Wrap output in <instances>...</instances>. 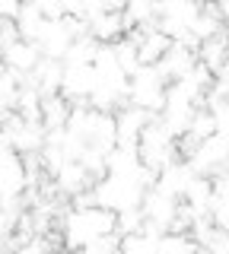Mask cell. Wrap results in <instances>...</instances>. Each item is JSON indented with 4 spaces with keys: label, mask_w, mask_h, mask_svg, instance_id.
<instances>
[{
    "label": "cell",
    "mask_w": 229,
    "mask_h": 254,
    "mask_svg": "<svg viewBox=\"0 0 229 254\" xmlns=\"http://www.w3.org/2000/svg\"><path fill=\"white\" fill-rule=\"evenodd\" d=\"M58 226H61V232H64L67 248H83L89 238L115 232V210L99 206V203H89V206H74L70 203L67 210L61 213Z\"/></svg>",
    "instance_id": "obj_1"
},
{
    "label": "cell",
    "mask_w": 229,
    "mask_h": 254,
    "mask_svg": "<svg viewBox=\"0 0 229 254\" xmlns=\"http://www.w3.org/2000/svg\"><path fill=\"white\" fill-rule=\"evenodd\" d=\"M144 190L147 185L134 175H115V172H105L102 178L92 181V194H96V203L99 206H108V210H124V206H137L144 200Z\"/></svg>",
    "instance_id": "obj_2"
},
{
    "label": "cell",
    "mask_w": 229,
    "mask_h": 254,
    "mask_svg": "<svg viewBox=\"0 0 229 254\" xmlns=\"http://www.w3.org/2000/svg\"><path fill=\"white\" fill-rule=\"evenodd\" d=\"M137 153H140V162L147 165V169H153L156 175H159L165 165L172 162V159H178V149H175V133L169 130L159 115L153 118L144 133H140V143H137Z\"/></svg>",
    "instance_id": "obj_3"
},
{
    "label": "cell",
    "mask_w": 229,
    "mask_h": 254,
    "mask_svg": "<svg viewBox=\"0 0 229 254\" xmlns=\"http://www.w3.org/2000/svg\"><path fill=\"white\" fill-rule=\"evenodd\" d=\"M165 86H169V83H165L162 73L156 70V64H140V67L131 73L128 102L159 115V108H162V102H165Z\"/></svg>",
    "instance_id": "obj_4"
},
{
    "label": "cell",
    "mask_w": 229,
    "mask_h": 254,
    "mask_svg": "<svg viewBox=\"0 0 229 254\" xmlns=\"http://www.w3.org/2000/svg\"><path fill=\"white\" fill-rule=\"evenodd\" d=\"M0 130L10 137V146L16 149L19 156H29V153H42L45 146V137H48V127L42 121H26V118L19 115V111H13L10 118H6L3 124H0Z\"/></svg>",
    "instance_id": "obj_5"
},
{
    "label": "cell",
    "mask_w": 229,
    "mask_h": 254,
    "mask_svg": "<svg viewBox=\"0 0 229 254\" xmlns=\"http://www.w3.org/2000/svg\"><path fill=\"white\" fill-rule=\"evenodd\" d=\"M185 162L191 165L197 175H220L229 165V143L220 137V133H213V137L194 143V149L185 156Z\"/></svg>",
    "instance_id": "obj_6"
},
{
    "label": "cell",
    "mask_w": 229,
    "mask_h": 254,
    "mask_svg": "<svg viewBox=\"0 0 229 254\" xmlns=\"http://www.w3.org/2000/svg\"><path fill=\"white\" fill-rule=\"evenodd\" d=\"M153 118H156V111H147V108H140V105L124 102V105L115 111V143H118V146L137 149L140 133H144V127L153 121Z\"/></svg>",
    "instance_id": "obj_7"
},
{
    "label": "cell",
    "mask_w": 229,
    "mask_h": 254,
    "mask_svg": "<svg viewBox=\"0 0 229 254\" xmlns=\"http://www.w3.org/2000/svg\"><path fill=\"white\" fill-rule=\"evenodd\" d=\"M99 83V70L92 64H64V79H61V95L70 105H86L89 92Z\"/></svg>",
    "instance_id": "obj_8"
},
{
    "label": "cell",
    "mask_w": 229,
    "mask_h": 254,
    "mask_svg": "<svg viewBox=\"0 0 229 254\" xmlns=\"http://www.w3.org/2000/svg\"><path fill=\"white\" fill-rule=\"evenodd\" d=\"M140 210H144V219L147 226L159 229V232H165V229H172V219H175V210H178V197L165 194L162 188H147L144 190V200H140Z\"/></svg>",
    "instance_id": "obj_9"
},
{
    "label": "cell",
    "mask_w": 229,
    "mask_h": 254,
    "mask_svg": "<svg viewBox=\"0 0 229 254\" xmlns=\"http://www.w3.org/2000/svg\"><path fill=\"white\" fill-rule=\"evenodd\" d=\"M70 42H74V35H70V29L64 26V16H58V19H48V16H45L42 32H38V38H35V45L42 48L45 58H61L64 61Z\"/></svg>",
    "instance_id": "obj_10"
},
{
    "label": "cell",
    "mask_w": 229,
    "mask_h": 254,
    "mask_svg": "<svg viewBox=\"0 0 229 254\" xmlns=\"http://www.w3.org/2000/svg\"><path fill=\"white\" fill-rule=\"evenodd\" d=\"M194 64H197V48H188V45L172 42V45H169V51H165L162 58L156 61V70L162 73L165 83H172V79L185 76L188 70L194 67Z\"/></svg>",
    "instance_id": "obj_11"
},
{
    "label": "cell",
    "mask_w": 229,
    "mask_h": 254,
    "mask_svg": "<svg viewBox=\"0 0 229 254\" xmlns=\"http://www.w3.org/2000/svg\"><path fill=\"white\" fill-rule=\"evenodd\" d=\"M61 79H64V61L61 58H45V54H42V61L35 64L32 73H26V83L35 86L42 95L61 92Z\"/></svg>",
    "instance_id": "obj_12"
},
{
    "label": "cell",
    "mask_w": 229,
    "mask_h": 254,
    "mask_svg": "<svg viewBox=\"0 0 229 254\" xmlns=\"http://www.w3.org/2000/svg\"><path fill=\"white\" fill-rule=\"evenodd\" d=\"M51 178H54V185H58L61 197H74V194H80V190L92 188V181H96L89 172H86V165L80 162V159H67Z\"/></svg>",
    "instance_id": "obj_13"
},
{
    "label": "cell",
    "mask_w": 229,
    "mask_h": 254,
    "mask_svg": "<svg viewBox=\"0 0 229 254\" xmlns=\"http://www.w3.org/2000/svg\"><path fill=\"white\" fill-rule=\"evenodd\" d=\"M42 61V48H38L35 42H29V38H16L13 45L3 48V64L6 70H16V73H32L35 64Z\"/></svg>",
    "instance_id": "obj_14"
},
{
    "label": "cell",
    "mask_w": 229,
    "mask_h": 254,
    "mask_svg": "<svg viewBox=\"0 0 229 254\" xmlns=\"http://www.w3.org/2000/svg\"><path fill=\"white\" fill-rule=\"evenodd\" d=\"M128 38H134V42H137L140 64H156L165 51H169V45H172V38L165 35L162 29H156V26L140 29V32H134V29H131V35H128Z\"/></svg>",
    "instance_id": "obj_15"
},
{
    "label": "cell",
    "mask_w": 229,
    "mask_h": 254,
    "mask_svg": "<svg viewBox=\"0 0 229 254\" xmlns=\"http://www.w3.org/2000/svg\"><path fill=\"white\" fill-rule=\"evenodd\" d=\"M194 175H197V172L178 156V159H172V162L165 165L159 175H156V188H162L165 194H172V197H178V200H181V194H185V188L191 185Z\"/></svg>",
    "instance_id": "obj_16"
},
{
    "label": "cell",
    "mask_w": 229,
    "mask_h": 254,
    "mask_svg": "<svg viewBox=\"0 0 229 254\" xmlns=\"http://www.w3.org/2000/svg\"><path fill=\"white\" fill-rule=\"evenodd\" d=\"M124 32H128V22H124L121 10H108V13L96 16V19H89V35L96 38V42H102V45L118 42Z\"/></svg>",
    "instance_id": "obj_17"
},
{
    "label": "cell",
    "mask_w": 229,
    "mask_h": 254,
    "mask_svg": "<svg viewBox=\"0 0 229 254\" xmlns=\"http://www.w3.org/2000/svg\"><path fill=\"white\" fill-rule=\"evenodd\" d=\"M197 61H201L204 67H210L213 73L229 61V35L223 29L210 38H201V45H197Z\"/></svg>",
    "instance_id": "obj_18"
},
{
    "label": "cell",
    "mask_w": 229,
    "mask_h": 254,
    "mask_svg": "<svg viewBox=\"0 0 229 254\" xmlns=\"http://www.w3.org/2000/svg\"><path fill=\"white\" fill-rule=\"evenodd\" d=\"M181 200L194 210V216H207L210 213V200H213V178L210 175H194L191 185L185 188Z\"/></svg>",
    "instance_id": "obj_19"
},
{
    "label": "cell",
    "mask_w": 229,
    "mask_h": 254,
    "mask_svg": "<svg viewBox=\"0 0 229 254\" xmlns=\"http://www.w3.org/2000/svg\"><path fill=\"white\" fill-rule=\"evenodd\" d=\"M121 13L128 29H150L159 19V0H128Z\"/></svg>",
    "instance_id": "obj_20"
},
{
    "label": "cell",
    "mask_w": 229,
    "mask_h": 254,
    "mask_svg": "<svg viewBox=\"0 0 229 254\" xmlns=\"http://www.w3.org/2000/svg\"><path fill=\"white\" fill-rule=\"evenodd\" d=\"M70 108H74V105H70V102H67L61 92L42 95V124L48 127V130H61V127H67Z\"/></svg>",
    "instance_id": "obj_21"
},
{
    "label": "cell",
    "mask_w": 229,
    "mask_h": 254,
    "mask_svg": "<svg viewBox=\"0 0 229 254\" xmlns=\"http://www.w3.org/2000/svg\"><path fill=\"white\" fill-rule=\"evenodd\" d=\"M16 29H19V38H29V42H35L38 32H42V22H45V13L38 10L35 0H22L19 13H16Z\"/></svg>",
    "instance_id": "obj_22"
},
{
    "label": "cell",
    "mask_w": 229,
    "mask_h": 254,
    "mask_svg": "<svg viewBox=\"0 0 229 254\" xmlns=\"http://www.w3.org/2000/svg\"><path fill=\"white\" fill-rule=\"evenodd\" d=\"M140 169V153L131 146H115L105 153V172H115V175H134Z\"/></svg>",
    "instance_id": "obj_23"
},
{
    "label": "cell",
    "mask_w": 229,
    "mask_h": 254,
    "mask_svg": "<svg viewBox=\"0 0 229 254\" xmlns=\"http://www.w3.org/2000/svg\"><path fill=\"white\" fill-rule=\"evenodd\" d=\"M16 111L26 121H42V92L35 86H29L26 79H22L19 95H16Z\"/></svg>",
    "instance_id": "obj_24"
},
{
    "label": "cell",
    "mask_w": 229,
    "mask_h": 254,
    "mask_svg": "<svg viewBox=\"0 0 229 254\" xmlns=\"http://www.w3.org/2000/svg\"><path fill=\"white\" fill-rule=\"evenodd\" d=\"M115 48V64L124 70V73H134V70L140 67V51H137V42L134 38H118V42H112Z\"/></svg>",
    "instance_id": "obj_25"
},
{
    "label": "cell",
    "mask_w": 229,
    "mask_h": 254,
    "mask_svg": "<svg viewBox=\"0 0 229 254\" xmlns=\"http://www.w3.org/2000/svg\"><path fill=\"white\" fill-rule=\"evenodd\" d=\"M197 242L191 238V232H178V229H165L159 235V251L169 254V251H194Z\"/></svg>",
    "instance_id": "obj_26"
},
{
    "label": "cell",
    "mask_w": 229,
    "mask_h": 254,
    "mask_svg": "<svg viewBox=\"0 0 229 254\" xmlns=\"http://www.w3.org/2000/svg\"><path fill=\"white\" fill-rule=\"evenodd\" d=\"M144 210H140V203L137 206H124V210H118L115 213V229L118 232H137V229H144Z\"/></svg>",
    "instance_id": "obj_27"
},
{
    "label": "cell",
    "mask_w": 229,
    "mask_h": 254,
    "mask_svg": "<svg viewBox=\"0 0 229 254\" xmlns=\"http://www.w3.org/2000/svg\"><path fill=\"white\" fill-rule=\"evenodd\" d=\"M80 162L86 165V172L92 175V178H102L105 175V149L92 146V143H86L83 153H80Z\"/></svg>",
    "instance_id": "obj_28"
},
{
    "label": "cell",
    "mask_w": 229,
    "mask_h": 254,
    "mask_svg": "<svg viewBox=\"0 0 229 254\" xmlns=\"http://www.w3.org/2000/svg\"><path fill=\"white\" fill-rule=\"evenodd\" d=\"M118 245H121V232H105V235H96V238H89V242L83 245V251L86 254H102V251H118Z\"/></svg>",
    "instance_id": "obj_29"
},
{
    "label": "cell",
    "mask_w": 229,
    "mask_h": 254,
    "mask_svg": "<svg viewBox=\"0 0 229 254\" xmlns=\"http://www.w3.org/2000/svg\"><path fill=\"white\" fill-rule=\"evenodd\" d=\"M201 248L204 251H213V254H229V229L213 226V232L207 235V242H204Z\"/></svg>",
    "instance_id": "obj_30"
},
{
    "label": "cell",
    "mask_w": 229,
    "mask_h": 254,
    "mask_svg": "<svg viewBox=\"0 0 229 254\" xmlns=\"http://www.w3.org/2000/svg\"><path fill=\"white\" fill-rule=\"evenodd\" d=\"M210 219H213V226L229 229V200H223V197L213 194V200H210Z\"/></svg>",
    "instance_id": "obj_31"
},
{
    "label": "cell",
    "mask_w": 229,
    "mask_h": 254,
    "mask_svg": "<svg viewBox=\"0 0 229 254\" xmlns=\"http://www.w3.org/2000/svg\"><path fill=\"white\" fill-rule=\"evenodd\" d=\"M213 111V118H217V133L229 143V99H223L217 108H210Z\"/></svg>",
    "instance_id": "obj_32"
},
{
    "label": "cell",
    "mask_w": 229,
    "mask_h": 254,
    "mask_svg": "<svg viewBox=\"0 0 229 254\" xmlns=\"http://www.w3.org/2000/svg\"><path fill=\"white\" fill-rule=\"evenodd\" d=\"M19 38V29H16V22L13 19H0V45H13Z\"/></svg>",
    "instance_id": "obj_33"
},
{
    "label": "cell",
    "mask_w": 229,
    "mask_h": 254,
    "mask_svg": "<svg viewBox=\"0 0 229 254\" xmlns=\"http://www.w3.org/2000/svg\"><path fill=\"white\" fill-rule=\"evenodd\" d=\"M19 6H22V0H0V16L3 19H16Z\"/></svg>",
    "instance_id": "obj_34"
},
{
    "label": "cell",
    "mask_w": 229,
    "mask_h": 254,
    "mask_svg": "<svg viewBox=\"0 0 229 254\" xmlns=\"http://www.w3.org/2000/svg\"><path fill=\"white\" fill-rule=\"evenodd\" d=\"M213 83H217L220 89H226V92H229V61H226L223 67L217 70V76H213Z\"/></svg>",
    "instance_id": "obj_35"
},
{
    "label": "cell",
    "mask_w": 229,
    "mask_h": 254,
    "mask_svg": "<svg viewBox=\"0 0 229 254\" xmlns=\"http://www.w3.org/2000/svg\"><path fill=\"white\" fill-rule=\"evenodd\" d=\"M217 10H220V19H223V26H229V0H217Z\"/></svg>",
    "instance_id": "obj_36"
},
{
    "label": "cell",
    "mask_w": 229,
    "mask_h": 254,
    "mask_svg": "<svg viewBox=\"0 0 229 254\" xmlns=\"http://www.w3.org/2000/svg\"><path fill=\"white\" fill-rule=\"evenodd\" d=\"M10 115H13V105H6V102L0 99V124H3V121H6Z\"/></svg>",
    "instance_id": "obj_37"
},
{
    "label": "cell",
    "mask_w": 229,
    "mask_h": 254,
    "mask_svg": "<svg viewBox=\"0 0 229 254\" xmlns=\"http://www.w3.org/2000/svg\"><path fill=\"white\" fill-rule=\"evenodd\" d=\"M3 73H6V64H3V61H0V79H3Z\"/></svg>",
    "instance_id": "obj_38"
},
{
    "label": "cell",
    "mask_w": 229,
    "mask_h": 254,
    "mask_svg": "<svg viewBox=\"0 0 229 254\" xmlns=\"http://www.w3.org/2000/svg\"><path fill=\"white\" fill-rule=\"evenodd\" d=\"M0 61H3V45H0Z\"/></svg>",
    "instance_id": "obj_39"
}]
</instances>
